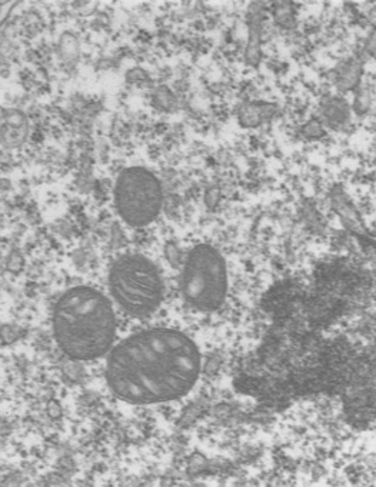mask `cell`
<instances>
[{
    "label": "cell",
    "instance_id": "2",
    "mask_svg": "<svg viewBox=\"0 0 376 487\" xmlns=\"http://www.w3.org/2000/svg\"><path fill=\"white\" fill-rule=\"evenodd\" d=\"M53 332L62 352L75 360H93L110 349L116 320L108 299L98 290L79 286L56 303Z\"/></svg>",
    "mask_w": 376,
    "mask_h": 487
},
{
    "label": "cell",
    "instance_id": "3",
    "mask_svg": "<svg viewBox=\"0 0 376 487\" xmlns=\"http://www.w3.org/2000/svg\"><path fill=\"white\" fill-rule=\"evenodd\" d=\"M109 286L116 303L135 318L153 313L163 298L159 271L142 255L120 256L110 268Z\"/></svg>",
    "mask_w": 376,
    "mask_h": 487
},
{
    "label": "cell",
    "instance_id": "1",
    "mask_svg": "<svg viewBox=\"0 0 376 487\" xmlns=\"http://www.w3.org/2000/svg\"><path fill=\"white\" fill-rule=\"evenodd\" d=\"M201 370L197 345L180 332L136 333L109 355L106 380L119 399L133 404L174 400L195 384Z\"/></svg>",
    "mask_w": 376,
    "mask_h": 487
},
{
    "label": "cell",
    "instance_id": "6",
    "mask_svg": "<svg viewBox=\"0 0 376 487\" xmlns=\"http://www.w3.org/2000/svg\"><path fill=\"white\" fill-rule=\"evenodd\" d=\"M28 133V120L24 113L18 110L4 112L2 120V140L4 146L15 147L19 146Z\"/></svg>",
    "mask_w": 376,
    "mask_h": 487
},
{
    "label": "cell",
    "instance_id": "4",
    "mask_svg": "<svg viewBox=\"0 0 376 487\" xmlns=\"http://www.w3.org/2000/svg\"><path fill=\"white\" fill-rule=\"evenodd\" d=\"M226 289V266L219 252L208 245L194 248L180 278L184 302L195 310L212 312L224 303Z\"/></svg>",
    "mask_w": 376,
    "mask_h": 487
},
{
    "label": "cell",
    "instance_id": "5",
    "mask_svg": "<svg viewBox=\"0 0 376 487\" xmlns=\"http://www.w3.org/2000/svg\"><path fill=\"white\" fill-rule=\"evenodd\" d=\"M162 200V186L149 170L130 167L118 177L115 204L127 224L140 227L153 221L160 211Z\"/></svg>",
    "mask_w": 376,
    "mask_h": 487
}]
</instances>
